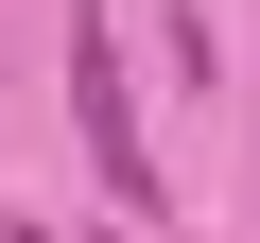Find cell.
<instances>
[{
  "label": "cell",
  "mask_w": 260,
  "mask_h": 243,
  "mask_svg": "<svg viewBox=\"0 0 260 243\" xmlns=\"http://www.w3.org/2000/svg\"><path fill=\"white\" fill-rule=\"evenodd\" d=\"M0 243H52V226H0Z\"/></svg>",
  "instance_id": "obj_2"
},
{
  "label": "cell",
  "mask_w": 260,
  "mask_h": 243,
  "mask_svg": "<svg viewBox=\"0 0 260 243\" xmlns=\"http://www.w3.org/2000/svg\"><path fill=\"white\" fill-rule=\"evenodd\" d=\"M70 122H87V174H104L121 208H156V157H139V87H121V35H104V18H70Z\"/></svg>",
  "instance_id": "obj_1"
}]
</instances>
